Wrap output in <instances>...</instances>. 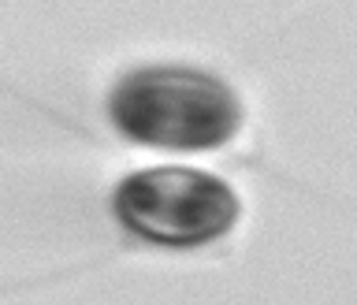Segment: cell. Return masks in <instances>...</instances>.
I'll list each match as a JSON object with an SVG mask.
<instances>
[{"label":"cell","instance_id":"obj_1","mask_svg":"<svg viewBox=\"0 0 357 305\" xmlns=\"http://www.w3.org/2000/svg\"><path fill=\"white\" fill-rule=\"evenodd\" d=\"M108 116L119 134L160 149H212L242 127L231 86L190 67H145L119 78Z\"/></svg>","mask_w":357,"mask_h":305},{"label":"cell","instance_id":"obj_2","mask_svg":"<svg viewBox=\"0 0 357 305\" xmlns=\"http://www.w3.org/2000/svg\"><path fill=\"white\" fill-rule=\"evenodd\" d=\"M112 212L145 242L190 250L227 235L242 205L223 179L167 164L123 179L112 194Z\"/></svg>","mask_w":357,"mask_h":305}]
</instances>
